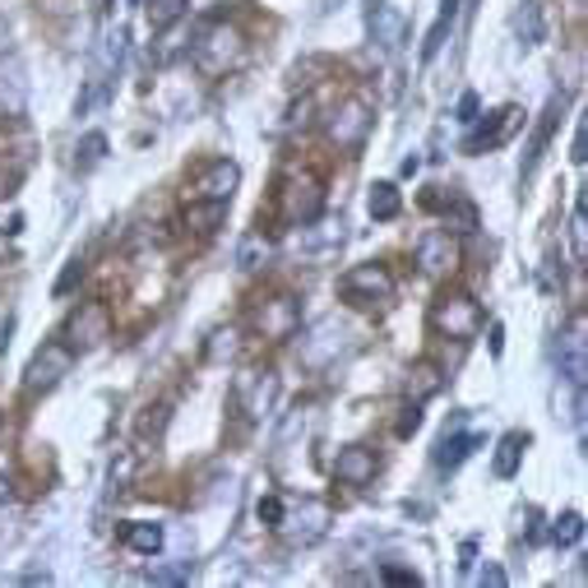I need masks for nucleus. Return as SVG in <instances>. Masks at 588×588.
I'll return each mask as SVG.
<instances>
[{
  "label": "nucleus",
  "instance_id": "1",
  "mask_svg": "<svg viewBox=\"0 0 588 588\" xmlns=\"http://www.w3.org/2000/svg\"><path fill=\"white\" fill-rule=\"evenodd\" d=\"M241 56H246V37H241L237 24H228V19H209V24H199L190 61H195V70L205 79H222L228 70H237Z\"/></svg>",
  "mask_w": 588,
  "mask_h": 588
},
{
  "label": "nucleus",
  "instance_id": "2",
  "mask_svg": "<svg viewBox=\"0 0 588 588\" xmlns=\"http://www.w3.org/2000/svg\"><path fill=\"white\" fill-rule=\"evenodd\" d=\"M329 524H334L329 501H320V496H306V501H297V505H283V519H279L274 533H283L287 547H315V542L329 533Z\"/></svg>",
  "mask_w": 588,
  "mask_h": 588
},
{
  "label": "nucleus",
  "instance_id": "3",
  "mask_svg": "<svg viewBox=\"0 0 588 588\" xmlns=\"http://www.w3.org/2000/svg\"><path fill=\"white\" fill-rule=\"evenodd\" d=\"M482 325H487V315L468 292H445V297H436V306H432V329L440 338H459V344H468V338H478Z\"/></svg>",
  "mask_w": 588,
  "mask_h": 588
},
{
  "label": "nucleus",
  "instance_id": "4",
  "mask_svg": "<svg viewBox=\"0 0 588 588\" xmlns=\"http://www.w3.org/2000/svg\"><path fill=\"white\" fill-rule=\"evenodd\" d=\"M338 297L357 311H371V306H384L394 297V274L384 264H352L344 279H338Z\"/></svg>",
  "mask_w": 588,
  "mask_h": 588
},
{
  "label": "nucleus",
  "instance_id": "5",
  "mask_svg": "<svg viewBox=\"0 0 588 588\" xmlns=\"http://www.w3.org/2000/svg\"><path fill=\"white\" fill-rule=\"evenodd\" d=\"M241 186V167L232 163V157H214V163H205L190 186H186V205H228V199L237 195Z\"/></svg>",
  "mask_w": 588,
  "mask_h": 588
},
{
  "label": "nucleus",
  "instance_id": "6",
  "mask_svg": "<svg viewBox=\"0 0 588 588\" xmlns=\"http://www.w3.org/2000/svg\"><path fill=\"white\" fill-rule=\"evenodd\" d=\"M325 134H329V144L338 153H357L361 144H367V134H371V102L367 98H344L329 111Z\"/></svg>",
  "mask_w": 588,
  "mask_h": 588
},
{
  "label": "nucleus",
  "instance_id": "7",
  "mask_svg": "<svg viewBox=\"0 0 588 588\" xmlns=\"http://www.w3.org/2000/svg\"><path fill=\"white\" fill-rule=\"evenodd\" d=\"M75 371V348L70 344H61V338H52V344H42L29 361V371H24V390L29 394H47L56 390V384Z\"/></svg>",
  "mask_w": 588,
  "mask_h": 588
},
{
  "label": "nucleus",
  "instance_id": "8",
  "mask_svg": "<svg viewBox=\"0 0 588 588\" xmlns=\"http://www.w3.org/2000/svg\"><path fill=\"white\" fill-rule=\"evenodd\" d=\"M348 348V325L338 320V315H325V320H315L306 334H302V361L311 371H325L329 361H338V352Z\"/></svg>",
  "mask_w": 588,
  "mask_h": 588
},
{
  "label": "nucleus",
  "instance_id": "9",
  "mask_svg": "<svg viewBox=\"0 0 588 588\" xmlns=\"http://www.w3.org/2000/svg\"><path fill=\"white\" fill-rule=\"evenodd\" d=\"M413 260L426 279H445V274H455L459 269V241L455 232H445V228H426L413 246Z\"/></svg>",
  "mask_w": 588,
  "mask_h": 588
},
{
  "label": "nucleus",
  "instance_id": "10",
  "mask_svg": "<svg viewBox=\"0 0 588 588\" xmlns=\"http://www.w3.org/2000/svg\"><path fill=\"white\" fill-rule=\"evenodd\" d=\"M111 338V311L107 302H84L75 315H70V325H65V344H70L75 352H94L102 348Z\"/></svg>",
  "mask_w": 588,
  "mask_h": 588
},
{
  "label": "nucleus",
  "instance_id": "11",
  "mask_svg": "<svg viewBox=\"0 0 588 588\" xmlns=\"http://www.w3.org/2000/svg\"><path fill=\"white\" fill-rule=\"evenodd\" d=\"M367 37H371V47L394 56L403 47V37H409V19L390 0H367Z\"/></svg>",
  "mask_w": 588,
  "mask_h": 588
},
{
  "label": "nucleus",
  "instance_id": "12",
  "mask_svg": "<svg viewBox=\"0 0 588 588\" xmlns=\"http://www.w3.org/2000/svg\"><path fill=\"white\" fill-rule=\"evenodd\" d=\"M283 214H287L292 228H306V222H315V218L325 214V186L311 172L292 176L287 190H283Z\"/></svg>",
  "mask_w": 588,
  "mask_h": 588
},
{
  "label": "nucleus",
  "instance_id": "13",
  "mask_svg": "<svg viewBox=\"0 0 588 588\" xmlns=\"http://www.w3.org/2000/svg\"><path fill=\"white\" fill-rule=\"evenodd\" d=\"M524 126V111L519 107H501V111H491V117L482 121H472V130L464 134V153H487V149H501L510 134Z\"/></svg>",
  "mask_w": 588,
  "mask_h": 588
},
{
  "label": "nucleus",
  "instance_id": "14",
  "mask_svg": "<svg viewBox=\"0 0 588 588\" xmlns=\"http://www.w3.org/2000/svg\"><path fill=\"white\" fill-rule=\"evenodd\" d=\"M274 399H279V375L274 371H246L237 380V403L251 422H264L269 409H274Z\"/></svg>",
  "mask_w": 588,
  "mask_h": 588
},
{
  "label": "nucleus",
  "instance_id": "15",
  "mask_svg": "<svg viewBox=\"0 0 588 588\" xmlns=\"http://www.w3.org/2000/svg\"><path fill=\"white\" fill-rule=\"evenodd\" d=\"M29 65L19 56H0V117H24L29 111Z\"/></svg>",
  "mask_w": 588,
  "mask_h": 588
},
{
  "label": "nucleus",
  "instance_id": "16",
  "mask_svg": "<svg viewBox=\"0 0 588 588\" xmlns=\"http://www.w3.org/2000/svg\"><path fill=\"white\" fill-rule=\"evenodd\" d=\"M255 329L269 338V344H283V338H292L302 329V306L297 297H274V302H264L255 311Z\"/></svg>",
  "mask_w": 588,
  "mask_h": 588
},
{
  "label": "nucleus",
  "instance_id": "17",
  "mask_svg": "<svg viewBox=\"0 0 588 588\" xmlns=\"http://www.w3.org/2000/svg\"><path fill=\"white\" fill-rule=\"evenodd\" d=\"M375 472H380V455H375L371 445H344V449H338L334 478L344 482V487H371Z\"/></svg>",
  "mask_w": 588,
  "mask_h": 588
},
{
  "label": "nucleus",
  "instance_id": "18",
  "mask_svg": "<svg viewBox=\"0 0 588 588\" xmlns=\"http://www.w3.org/2000/svg\"><path fill=\"white\" fill-rule=\"evenodd\" d=\"M560 111H565V98H552L547 111L537 117V126H533V134H529V149H524V163H519V176H524V181H533V172L542 167V153H547L552 134H556V126H560Z\"/></svg>",
  "mask_w": 588,
  "mask_h": 588
},
{
  "label": "nucleus",
  "instance_id": "19",
  "mask_svg": "<svg viewBox=\"0 0 588 588\" xmlns=\"http://www.w3.org/2000/svg\"><path fill=\"white\" fill-rule=\"evenodd\" d=\"M556 361H560V375H565V380H570V384H584V375H588V338H584V320H575L570 329L560 334Z\"/></svg>",
  "mask_w": 588,
  "mask_h": 588
},
{
  "label": "nucleus",
  "instance_id": "20",
  "mask_svg": "<svg viewBox=\"0 0 588 588\" xmlns=\"http://www.w3.org/2000/svg\"><path fill=\"white\" fill-rule=\"evenodd\" d=\"M478 445H482L478 432H445V436L436 440V449H432V464H436L440 472H455L459 464L472 459V449H478Z\"/></svg>",
  "mask_w": 588,
  "mask_h": 588
},
{
  "label": "nucleus",
  "instance_id": "21",
  "mask_svg": "<svg viewBox=\"0 0 588 588\" xmlns=\"http://www.w3.org/2000/svg\"><path fill=\"white\" fill-rule=\"evenodd\" d=\"M459 10H464V0H440L436 24L426 29V37H422V61H436V56L445 52V37L455 33V24H459Z\"/></svg>",
  "mask_w": 588,
  "mask_h": 588
},
{
  "label": "nucleus",
  "instance_id": "22",
  "mask_svg": "<svg viewBox=\"0 0 588 588\" xmlns=\"http://www.w3.org/2000/svg\"><path fill=\"white\" fill-rule=\"evenodd\" d=\"M121 542L130 552H140V556H157V552H163V542H167V533H163V524L130 519V524H121Z\"/></svg>",
  "mask_w": 588,
  "mask_h": 588
},
{
  "label": "nucleus",
  "instance_id": "23",
  "mask_svg": "<svg viewBox=\"0 0 588 588\" xmlns=\"http://www.w3.org/2000/svg\"><path fill=\"white\" fill-rule=\"evenodd\" d=\"M524 449H529V436L524 432H505L501 445H496V459H491L496 478H514L519 464H524Z\"/></svg>",
  "mask_w": 588,
  "mask_h": 588
},
{
  "label": "nucleus",
  "instance_id": "24",
  "mask_svg": "<svg viewBox=\"0 0 588 588\" xmlns=\"http://www.w3.org/2000/svg\"><path fill=\"white\" fill-rule=\"evenodd\" d=\"M367 209H371L375 222H394L403 214V195H399L394 181H375L371 195H367Z\"/></svg>",
  "mask_w": 588,
  "mask_h": 588
},
{
  "label": "nucleus",
  "instance_id": "25",
  "mask_svg": "<svg viewBox=\"0 0 588 588\" xmlns=\"http://www.w3.org/2000/svg\"><path fill=\"white\" fill-rule=\"evenodd\" d=\"M510 29H514V37L524 42V47H537V42H542V6H537V0H519Z\"/></svg>",
  "mask_w": 588,
  "mask_h": 588
},
{
  "label": "nucleus",
  "instance_id": "26",
  "mask_svg": "<svg viewBox=\"0 0 588 588\" xmlns=\"http://www.w3.org/2000/svg\"><path fill=\"white\" fill-rule=\"evenodd\" d=\"M237 352H241V329L237 325L209 334V344H205V361H209V367H228V361H237Z\"/></svg>",
  "mask_w": 588,
  "mask_h": 588
},
{
  "label": "nucleus",
  "instance_id": "27",
  "mask_svg": "<svg viewBox=\"0 0 588 588\" xmlns=\"http://www.w3.org/2000/svg\"><path fill=\"white\" fill-rule=\"evenodd\" d=\"M445 232H478V209L468 199H459L455 190L445 199Z\"/></svg>",
  "mask_w": 588,
  "mask_h": 588
},
{
  "label": "nucleus",
  "instance_id": "28",
  "mask_svg": "<svg viewBox=\"0 0 588 588\" xmlns=\"http://www.w3.org/2000/svg\"><path fill=\"white\" fill-rule=\"evenodd\" d=\"M190 0H144V14H149V29L153 33H167L181 14H186Z\"/></svg>",
  "mask_w": 588,
  "mask_h": 588
},
{
  "label": "nucleus",
  "instance_id": "29",
  "mask_svg": "<svg viewBox=\"0 0 588 588\" xmlns=\"http://www.w3.org/2000/svg\"><path fill=\"white\" fill-rule=\"evenodd\" d=\"M102 157H107V134L102 130H88L84 140H79V149H75V163L88 172V167H98Z\"/></svg>",
  "mask_w": 588,
  "mask_h": 588
},
{
  "label": "nucleus",
  "instance_id": "30",
  "mask_svg": "<svg viewBox=\"0 0 588 588\" xmlns=\"http://www.w3.org/2000/svg\"><path fill=\"white\" fill-rule=\"evenodd\" d=\"M436 390H440V371L436 367H426V361H422V367L409 371V399L422 403V399H432Z\"/></svg>",
  "mask_w": 588,
  "mask_h": 588
},
{
  "label": "nucleus",
  "instance_id": "31",
  "mask_svg": "<svg viewBox=\"0 0 588 588\" xmlns=\"http://www.w3.org/2000/svg\"><path fill=\"white\" fill-rule=\"evenodd\" d=\"M579 537H584V514H579V510H565V514L556 519V529H552V542L565 552V547H575Z\"/></svg>",
  "mask_w": 588,
  "mask_h": 588
},
{
  "label": "nucleus",
  "instance_id": "32",
  "mask_svg": "<svg viewBox=\"0 0 588 588\" xmlns=\"http://www.w3.org/2000/svg\"><path fill=\"white\" fill-rule=\"evenodd\" d=\"M222 214H228V205H186V228L195 232H214Z\"/></svg>",
  "mask_w": 588,
  "mask_h": 588
},
{
  "label": "nucleus",
  "instance_id": "33",
  "mask_svg": "<svg viewBox=\"0 0 588 588\" xmlns=\"http://www.w3.org/2000/svg\"><path fill=\"white\" fill-rule=\"evenodd\" d=\"M570 241H575V260L584 264L588 260V222H584V199L575 205V214H570Z\"/></svg>",
  "mask_w": 588,
  "mask_h": 588
},
{
  "label": "nucleus",
  "instance_id": "34",
  "mask_svg": "<svg viewBox=\"0 0 588 588\" xmlns=\"http://www.w3.org/2000/svg\"><path fill=\"white\" fill-rule=\"evenodd\" d=\"M417 426H422V403H417V399H409V403L399 409V426H394V436H399V440H409V436L417 432Z\"/></svg>",
  "mask_w": 588,
  "mask_h": 588
},
{
  "label": "nucleus",
  "instance_id": "35",
  "mask_svg": "<svg viewBox=\"0 0 588 588\" xmlns=\"http://www.w3.org/2000/svg\"><path fill=\"white\" fill-rule=\"evenodd\" d=\"M84 279V255H70V260H65V274L56 279V297H70V292H75V283Z\"/></svg>",
  "mask_w": 588,
  "mask_h": 588
},
{
  "label": "nucleus",
  "instance_id": "36",
  "mask_svg": "<svg viewBox=\"0 0 588 588\" xmlns=\"http://www.w3.org/2000/svg\"><path fill=\"white\" fill-rule=\"evenodd\" d=\"M283 505H287V501H283V496H264V501L255 505V514H260V524H264V529H279V519H283Z\"/></svg>",
  "mask_w": 588,
  "mask_h": 588
},
{
  "label": "nucleus",
  "instance_id": "37",
  "mask_svg": "<svg viewBox=\"0 0 588 588\" xmlns=\"http://www.w3.org/2000/svg\"><path fill=\"white\" fill-rule=\"evenodd\" d=\"M190 575H195V570H190V560H181V565H167V570H153L149 579H153V584H186Z\"/></svg>",
  "mask_w": 588,
  "mask_h": 588
},
{
  "label": "nucleus",
  "instance_id": "38",
  "mask_svg": "<svg viewBox=\"0 0 588 588\" xmlns=\"http://www.w3.org/2000/svg\"><path fill=\"white\" fill-rule=\"evenodd\" d=\"M478 111H482V98L478 94H464L459 107H455V121L459 126H472V121H478Z\"/></svg>",
  "mask_w": 588,
  "mask_h": 588
},
{
  "label": "nucleus",
  "instance_id": "39",
  "mask_svg": "<svg viewBox=\"0 0 588 588\" xmlns=\"http://www.w3.org/2000/svg\"><path fill=\"white\" fill-rule=\"evenodd\" d=\"M380 579H384V584H422V575H417V570H399V565H384Z\"/></svg>",
  "mask_w": 588,
  "mask_h": 588
},
{
  "label": "nucleus",
  "instance_id": "40",
  "mask_svg": "<svg viewBox=\"0 0 588 588\" xmlns=\"http://www.w3.org/2000/svg\"><path fill=\"white\" fill-rule=\"evenodd\" d=\"M482 588H505V570H501L496 560L482 565Z\"/></svg>",
  "mask_w": 588,
  "mask_h": 588
},
{
  "label": "nucleus",
  "instance_id": "41",
  "mask_svg": "<svg viewBox=\"0 0 588 588\" xmlns=\"http://www.w3.org/2000/svg\"><path fill=\"white\" fill-rule=\"evenodd\" d=\"M19 181H24V167H14V172H0V199H10Z\"/></svg>",
  "mask_w": 588,
  "mask_h": 588
},
{
  "label": "nucleus",
  "instance_id": "42",
  "mask_svg": "<svg viewBox=\"0 0 588 588\" xmlns=\"http://www.w3.org/2000/svg\"><path fill=\"white\" fill-rule=\"evenodd\" d=\"M501 352H505V325L496 320V325H491V357H501Z\"/></svg>",
  "mask_w": 588,
  "mask_h": 588
},
{
  "label": "nucleus",
  "instance_id": "43",
  "mask_svg": "<svg viewBox=\"0 0 588 588\" xmlns=\"http://www.w3.org/2000/svg\"><path fill=\"white\" fill-rule=\"evenodd\" d=\"M570 157H575V163H584V157H588V153H584V126L575 130V144H570Z\"/></svg>",
  "mask_w": 588,
  "mask_h": 588
},
{
  "label": "nucleus",
  "instance_id": "44",
  "mask_svg": "<svg viewBox=\"0 0 588 588\" xmlns=\"http://www.w3.org/2000/svg\"><path fill=\"white\" fill-rule=\"evenodd\" d=\"M6 501H10V482H6V478H0V505H6Z\"/></svg>",
  "mask_w": 588,
  "mask_h": 588
},
{
  "label": "nucleus",
  "instance_id": "45",
  "mask_svg": "<svg viewBox=\"0 0 588 588\" xmlns=\"http://www.w3.org/2000/svg\"><path fill=\"white\" fill-rule=\"evenodd\" d=\"M338 6H344V0H320V10L329 14V10H338Z\"/></svg>",
  "mask_w": 588,
  "mask_h": 588
},
{
  "label": "nucleus",
  "instance_id": "46",
  "mask_svg": "<svg viewBox=\"0 0 588 588\" xmlns=\"http://www.w3.org/2000/svg\"><path fill=\"white\" fill-rule=\"evenodd\" d=\"M0 422H6V413H0Z\"/></svg>",
  "mask_w": 588,
  "mask_h": 588
}]
</instances>
